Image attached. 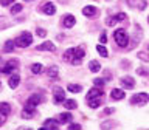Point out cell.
I'll use <instances>...</instances> for the list:
<instances>
[{"label": "cell", "instance_id": "6da1fadb", "mask_svg": "<svg viewBox=\"0 0 149 130\" xmlns=\"http://www.w3.org/2000/svg\"><path fill=\"white\" fill-rule=\"evenodd\" d=\"M113 39L120 46H126L129 44V36H127V32H126V30H123V28H120V30H116L113 32Z\"/></svg>", "mask_w": 149, "mask_h": 130}, {"label": "cell", "instance_id": "7a4b0ae2", "mask_svg": "<svg viewBox=\"0 0 149 130\" xmlns=\"http://www.w3.org/2000/svg\"><path fill=\"white\" fill-rule=\"evenodd\" d=\"M31 42H33V36H31V32H28V31L22 32V34L16 39L17 46H20V48H26V46H30Z\"/></svg>", "mask_w": 149, "mask_h": 130}, {"label": "cell", "instance_id": "3957f363", "mask_svg": "<svg viewBox=\"0 0 149 130\" xmlns=\"http://www.w3.org/2000/svg\"><path fill=\"white\" fill-rule=\"evenodd\" d=\"M149 102V95L148 93H137V95H134L132 98H130V104L134 105H144Z\"/></svg>", "mask_w": 149, "mask_h": 130}, {"label": "cell", "instance_id": "277c9868", "mask_svg": "<svg viewBox=\"0 0 149 130\" xmlns=\"http://www.w3.org/2000/svg\"><path fill=\"white\" fill-rule=\"evenodd\" d=\"M84 56H86V53H84L82 48H73V56H72V59H70V62L73 65H79L82 62Z\"/></svg>", "mask_w": 149, "mask_h": 130}, {"label": "cell", "instance_id": "5b68a950", "mask_svg": "<svg viewBox=\"0 0 149 130\" xmlns=\"http://www.w3.org/2000/svg\"><path fill=\"white\" fill-rule=\"evenodd\" d=\"M17 68H19V62H17V60H8V62L0 68V71H2L3 74H11L14 70H17Z\"/></svg>", "mask_w": 149, "mask_h": 130}, {"label": "cell", "instance_id": "8992f818", "mask_svg": "<svg viewBox=\"0 0 149 130\" xmlns=\"http://www.w3.org/2000/svg\"><path fill=\"white\" fill-rule=\"evenodd\" d=\"M53 93H54V96H53V102H54V104H61V102H64L65 91L62 90V88H61V87H54Z\"/></svg>", "mask_w": 149, "mask_h": 130}, {"label": "cell", "instance_id": "52a82bcc", "mask_svg": "<svg viewBox=\"0 0 149 130\" xmlns=\"http://www.w3.org/2000/svg\"><path fill=\"white\" fill-rule=\"evenodd\" d=\"M40 102H44V96L39 95V93H36V95H31L30 98H28L26 104L31 105V107H36V105H39Z\"/></svg>", "mask_w": 149, "mask_h": 130}, {"label": "cell", "instance_id": "ba28073f", "mask_svg": "<svg viewBox=\"0 0 149 130\" xmlns=\"http://www.w3.org/2000/svg\"><path fill=\"white\" fill-rule=\"evenodd\" d=\"M34 115H36L34 107H31V105H28V104H26V107H23V110H22V113H20V116H22L23 119H31Z\"/></svg>", "mask_w": 149, "mask_h": 130}, {"label": "cell", "instance_id": "9c48e42d", "mask_svg": "<svg viewBox=\"0 0 149 130\" xmlns=\"http://www.w3.org/2000/svg\"><path fill=\"white\" fill-rule=\"evenodd\" d=\"M74 23H76V19H74L73 14H67V16L62 17V25L65 28H73Z\"/></svg>", "mask_w": 149, "mask_h": 130}, {"label": "cell", "instance_id": "30bf717a", "mask_svg": "<svg viewBox=\"0 0 149 130\" xmlns=\"http://www.w3.org/2000/svg\"><path fill=\"white\" fill-rule=\"evenodd\" d=\"M37 50L39 51H54L56 45L53 44V42H50V40H45V42H42L40 45H37Z\"/></svg>", "mask_w": 149, "mask_h": 130}, {"label": "cell", "instance_id": "8fae6325", "mask_svg": "<svg viewBox=\"0 0 149 130\" xmlns=\"http://www.w3.org/2000/svg\"><path fill=\"white\" fill-rule=\"evenodd\" d=\"M121 85L124 88H127V90H130V88L135 87V79L130 77V76H123L121 77Z\"/></svg>", "mask_w": 149, "mask_h": 130}, {"label": "cell", "instance_id": "7c38bea8", "mask_svg": "<svg viewBox=\"0 0 149 130\" xmlns=\"http://www.w3.org/2000/svg\"><path fill=\"white\" fill-rule=\"evenodd\" d=\"M40 8H42V11H44V12L47 14V16H53V14L56 12V6H54V5L51 3V2H47V3H44Z\"/></svg>", "mask_w": 149, "mask_h": 130}, {"label": "cell", "instance_id": "4fadbf2b", "mask_svg": "<svg viewBox=\"0 0 149 130\" xmlns=\"http://www.w3.org/2000/svg\"><path fill=\"white\" fill-rule=\"evenodd\" d=\"M19 84H20V76H19L17 73L11 74V76H9V81H8V85L11 88H17Z\"/></svg>", "mask_w": 149, "mask_h": 130}, {"label": "cell", "instance_id": "5bb4252c", "mask_svg": "<svg viewBox=\"0 0 149 130\" xmlns=\"http://www.w3.org/2000/svg\"><path fill=\"white\" fill-rule=\"evenodd\" d=\"M59 127V122L56 119H47L44 124H42V129H50V130H56Z\"/></svg>", "mask_w": 149, "mask_h": 130}, {"label": "cell", "instance_id": "9a60e30c", "mask_svg": "<svg viewBox=\"0 0 149 130\" xmlns=\"http://www.w3.org/2000/svg\"><path fill=\"white\" fill-rule=\"evenodd\" d=\"M102 96V90L100 87H93L92 90H88L87 99H93V98H101Z\"/></svg>", "mask_w": 149, "mask_h": 130}, {"label": "cell", "instance_id": "2e32d148", "mask_svg": "<svg viewBox=\"0 0 149 130\" xmlns=\"http://www.w3.org/2000/svg\"><path fill=\"white\" fill-rule=\"evenodd\" d=\"M56 119H58L59 124H67V122H70V121H72L73 118H72V115H70L68 111H65V113H59Z\"/></svg>", "mask_w": 149, "mask_h": 130}, {"label": "cell", "instance_id": "e0dca14e", "mask_svg": "<svg viewBox=\"0 0 149 130\" xmlns=\"http://www.w3.org/2000/svg\"><path fill=\"white\" fill-rule=\"evenodd\" d=\"M110 96H112V99H115V101H121V99H124V90L113 88V90L110 91Z\"/></svg>", "mask_w": 149, "mask_h": 130}, {"label": "cell", "instance_id": "ac0fdd59", "mask_svg": "<svg viewBox=\"0 0 149 130\" xmlns=\"http://www.w3.org/2000/svg\"><path fill=\"white\" fill-rule=\"evenodd\" d=\"M11 113V105L8 102H0V115L2 116H8Z\"/></svg>", "mask_w": 149, "mask_h": 130}, {"label": "cell", "instance_id": "d6986e66", "mask_svg": "<svg viewBox=\"0 0 149 130\" xmlns=\"http://www.w3.org/2000/svg\"><path fill=\"white\" fill-rule=\"evenodd\" d=\"M82 14H84V16H87V17H92V16H95V14H96V8L92 6V5H87V6L82 8Z\"/></svg>", "mask_w": 149, "mask_h": 130}, {"label": "cell", "instance_id": "ffe728a7", "mask_svg": "<svg viewBox=\"0 0 149 130\" xmlns=\"http://www.w3.org/2000/svg\"><path fill=\"white\" fill-rule=\"evenodd\" d=\"M88 70H90L92 73H98L101 70V65L98 60H90V64H88Z\"/></svg>", "mask_w": 149, "mask_h": 130}, {"label": "cell", "instance_id": "44dd1931", "mask_svg": "<svg viewBox=\"0 0 149 130\" xmlns=\"http://www.w3.org/2000/svg\"><path fill=\"white\" fill-rule=\"evenodd\" d=\"M76 101L74 99H64V107L67 110H73V109H76Z\"/></svg>", "mask_w": 149, "mask_h": 130}, {"label": "cell", "instance_id": "7402d4cb", "mask_svg": "<svg viewBox=\"0 0 149 130\" xmlns=\"http://www.w3.org/2000/svg\"><path fill=\"white\" fill-rule=\"evenodd\" d=\"M47 74H48V77L56 79V77H58V74H59V68L58 67H50L48 70H47Z\"/></svg>", "mask_w": 149, "mask_h": 130}, {"label": "cell", "instance_id": "603a6c76", "mask_svg": "<svg viewBox=\"0 0 149 130\" xmlns=\"http://www.w3.org/2000/svg\"><path fill=\"white\" fill-rule=\"evenodd\" d=\"M31 71L34 74H40L42 71H44V65L42 64H33L31 65Z\"/></svg>", "mask_w": 149, "mask_h": 130}, {"label": "cell", "instance_id": "cb8c5ba5", "mask_svg": "<svg viewBox=\"0 0 149 130\" xmlns=\"http://www.w3.org/2000/svg\"><path fill=\"white\" fill-rule=\"evenodd\" d=\"M88 105L92 107V109H96V107L101 105V98H93V99H87Z\"/></svg>", "mask_w": 149, "mask_h": 130}, {"label": "cell", "instance_id": "d4e9b609", "mask_svg": "<svg viewBox=\"0 0 149 130\" xmlns=\"http://www.w3.org/2000/svg\"><path fill=\"white\" fill-rule=\"evenodd\" d=\"M96 51L102 56V57H107V56H109V51H107V48H106L104 45H98L96 46Z\"/></svg>", "mask_w": 149, "mask_h": 130}, {"label": "cell", "instance_id": "484cf974", "mask_svg": "<svg viewBox=\"0 0 149 130\" xmlns=\"http://www.w3.org/2000/svg\"><path fill=\"white\" fill-rule=\"evenodd\" d=\"M81 90H82V87L78 85V84H68V91H72V93H79Z\"/></svg>", "mask_w": 149, "mask_h": 130}, {"label": "cell", "instance_id": "4316f807", "mask_svg": "<svg viewBox=\"0 0 149 130\" xmlns=\"http://www.w3.org/2000/svg\"><path fill=\"white\" fill-rule=\"evenodd\" d=\"M5 51H6V53L14 51V42L13 40H6V44H5Z\"/></svg>", "mask_w": 149, "mask_h": 130}, {"label": "cell", "instance_id": "83f0119b", "mask_svg": "<svg viewBox=\"0 0 149 130\" xmlns=\"http://www.w3.org/2000/svg\"><path fill=\"white\" fill-rule=\"evenodd\" d=\"M22 5L20 3H14L13 5V8H11V14H19V12H20L22 11Z\"/></svg>", "mask_w": 149, "mask_h": 130}, {"label": "cell", "instance_id": "f1b7e54d", "mask_svg": "<svg viewBox=\"0 0 149 130\" xmlns=\"http://www.w3.org/2000/svg\"><path fill=\"white\" fill-rule=\"evenodd\" d=\"M116 22H118V20H116V17H115V16H113V17H107V20H106V25H107V26H113Z\"/></svg>", "mask_w": 149, "mask_h": 130}, {"label": "cell", "instance_id": "f546056e", "mask_svg": "<svg viewBox=\"0 0 149 130\" xmlns=\"http://www.w3.org/2000/svg\"><path fill=\"white\" fill-rule=\"evenodd\" d=\"M72 56H73V48L65 50V53H64V59L65 60H70V59H72Z\"/></svg>", "mask_w": 149, "mask_h": 130}, {"label": "cell", "instance_id": "4dcf8cb0", "mask_svg": "<svg viewBox=\"0 0 149 130\" xmlns=\"http://www.w3.org/2000/svg\"><path fill=\"white\" fill-rule=\"evenodd\" d=\"M93 84H95V87H100V88H101V87L106 84V81H104V79H101V77H96L95 81H93Z\"/></svg>", "mask_w": 149, "mask_h": 130}, {"label": "cell", "instance_id": "1f68e13d", "mask_svg": "<svg viewBox=\"0 0 149 130\" xmlns=\"http://www.w3.org/2000/svg\"><path fill=\"white\" fill-rule=\"evenodd\" d=\"M116 20H118V22H123V20H126V19H127V16H126V14L124 12H120V14H116Z\"/></svg>", "mask_w": 149, "mask_h": 130}, {"label": "cell", "instance_id": "d6a6232c", "mask_svg": "<svg viewBox=\"0 0 149 130\" xmlns=\"http://www.w3.org/2000/svg\"><path fill=\"white\" fill-rule=\"evenodd\" d=\"M36 32H37V36H39V37H45V36H47V31L42 30V28H37Z\"/></svg>", "mask_w": 149, "mask_h": 130}, {"label": "cell", "instance_id": "836d02e7", "mask_svg": "<svg viewBox=\"0 0 149 130\" xmlns=\"http://www.w3.org/2000/svg\"><path fill=\"white\" fill-rule=\"evenodd\" d=\"M11 3H14V0H0V5H2V6H8V5H11Z\"/></svg>", "mask_w": 149, "mask_h": 130}, {"label": "cell", "instance_id": "e575fe53", "mask_svg": "<svg viewBox=\"0 0 149 130\" xmlns=\"http://www.w3.org/2000/svg\"><path fill=\"white\" fill-rule=\"evenodd\" d=\"M100 42H101V44H106V42H107V36L106 34H101L100 36Z\"/></svg>", "mask_w": 149, "mask_h": 130}, {"label": "cell", "instance_id": "d590c367", "mask_svg": "<svg viewBox=\"0 0 149 130\" xmlns=\"http://www.w3.org/2000/svg\"><path fill=\"white\" fill-rule=\"evenodd\" d=\"M68 129L76 130V129H81V125H79V124H70V125H68Z\"/></svg>", "mask_w": 149, "mask_h": 130}, {"label": "cell", "instance_id": "8d00e7d4", "mask_svg": "<svg viewBox=\"0 0 149 130\" xmlns=\"http://www.w3.org/2000/svg\"><path fill=\"white\" fill-rule=\"evenodd\" d=\"M5 23H6V19L0 17V28H5Z\"/></svg>", "mask_w": 149, "mask_h": 130}, {"label": "cell", "instance_id": "74e56055", "mask_svg": "<svg viewBox=\"0 0 149 130\" xmlns=\"http://www.w3.org/2000/svg\"><path fill=\"white\" fill-rule=\"evenodd\" d=\"M137 71H138V74H143V76H144V74H148L146 71H144V68H138Z\"/></svg>", "mask_w": 149, "mask_h": 130}, {"label": "cell", "instance_id": "f35d334b", "mask_svg": "<svg viewBox=\"0 0 149 130\" xmlns=\"http://www.w3.org/2000/svg\"><path fill=\"white\" fill-rule=\"evenodd\" d=\"M2 124H3V119H2V118H0V125H2Z\"/></svg>", "mask_w": 149, "mask_h": 130}, {"label": "cell", "instance_id": "ab89813d", "mask_svg": "<svg viewBox=\"0 0 149 130\" xmlns=\"http://www.w3.org/2000/svg\"><path fill=\"white\" fill-rule=\"evenodd\" d=\"M0 90H2V84H0Z\"/></svg>", "mask_w": 149, "mask_h": 130}, {"label": "cell", "instance_id": "60d3db41", "mask_svg": "<svg viewBox=\"0 0 149 130\" xmlns=\"http://www.w3.org/2000/svg\"><path fill=\"white\" fill-rule=\"evenodd\" d=\"M25 2H31V0H25Z\"/></svg>", "mask_w": 149, "mask_h": 130}, {"label": "cell", "instance_id": "b9f144b4", "mask_svg": "<svg viewBox=\"0 0 149 130\" xmlns=\"http://www.w3.org/2000/svg\"><path fill=\"white\" fill-rule=\"evenodd\" d=\"M148 22H149V17H148Z\"/></svg>", "mask_w": 149, "mask_h": 130}]
</instances>
